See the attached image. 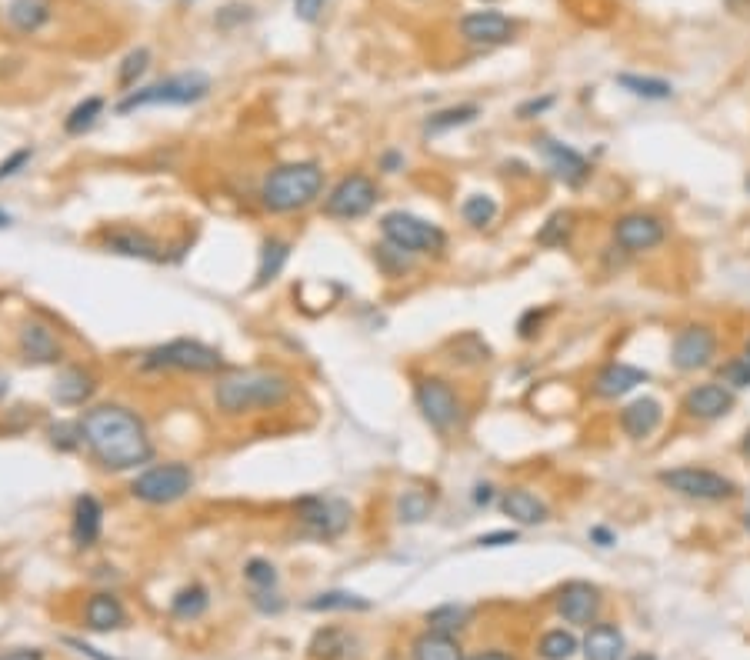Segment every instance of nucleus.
<instances>
[{"mask_svg":"<svg viewBox=\"0 0 750 660\" xmlns=\"http://www.w3.org/2000/svg\"><path fill=\"white\" fill-rule=\"evenodd\" d=\"M84 444L104 470H134L154 457L150 434L134 410L124 404H97L80 417Z\"/></svg>","mask_w":750,"mask_h":660,"instance_id":"nucleus-1","label":"nucleus"},{"mask_svg":"<svg viewBox=\"0 0 750 660\" xmlns=\"http://www.w3.org/2000/svg\"><path fill=\"white\" fill-rule=\"evenodd\" d=\"M290 397H294V380L284 370H230L214 384V404L227 417L277 410Z\"/></svg>","mask_w":750,"mask_h":660,"instance_id":"nucleus-2","label":"nucleus"},{"mask_svg":"<svg viewBox=\"0 0 750 660\" xmlns=\"http://www.w3.org/2000/svg\"><path fill=\"white\" fill-rule=\"evenodd\" d=\"M324 190V167L314 160H294L280 164L260 184V204L270 214H294V210L310 207Z\"/></svg>","mask_w":750,"mask_h":660,"instance_id":"nucleus-3","label":"nucleus"},{"mask_svg":"<svg viewBox=\"0 0 750 660\" xmlns=\"http://www.w3.org/2000/svg\"><path fill=\"white\" fill-rule=\"evenodd\" d=\"M207 94H210V77L204 70H184V74L157 80V84L127 90V97L117 104V114H134V110L144 107H187L204 100Z\"/></svg>","mask_w":750,"mask_h":660,"instance_id":"nucleus-4","label":"nucleus"},{"mask_svg":"<svg viewBox=\"0 0 750 660\" xmlns=\"http://www.w3.org/2000/svg\"><path fill=\"white\" fill-rule=\"evenodd\" d=\"M144 370H180V374H220L227 367L224 354L204 340L177 337L160 347H150L144 354Z\"/></svg>","mask_w":750,"mask_h":660,"instance_id":"nucleus-5","label":"nucleus"},{"mask_svg":"<svg viewBox=\"0 0 750 660\" xmlns=\"http://www.w3.org/2000/svg\"><path fill=\"white\" fill-rule=\"evenodd\" d=\"M190 490H194V470H190L184 460H167V464H154L147 470H140L130 484V494L140 504L150 507H167L184 500Z\"/></svg>","mask_w":750,"mask_h":660,"instance_id":"nucleus-6","label":"nucleus"},{"mask_svg":"<svg viewBox=\"0 0 750 660\" xmlns=\"http://www.w3.org/2000/svg\"><path fill=\"white\" fill-rule=\"evenodd\" d=\"M380 234L387 244H394L407 254H440L447 247V234L430 220L407 214V210H390L380 217Z\"/></svg>","mask_w":750,"mask_h":660,"instance_id":"nucleus-7","label":"nucleus"},{"mask_svg":"<svg viewBox=\"0 0 750 660\" xmlns=\"http://www.w3.org/2000/svg\"><path fill=\"white\" fill-rule=\"evenodd\" d=\"M657 480L674 494L687 497V500H700V504H720V500H734L737 497V484L724 474L710 467H674V470H660Z\"/></svg>","mask_w":750,"mask_h":660,"instance_id":"nucleus-8","label":"nucleus"},{"mask_svg":"<svg viewBox=\"0 0 750 660\" xmlns=\"http://www.w3.org/2000/svg\"><path fill=\"white\" fill-rule=\"evenodd\" d=\"M294 514H297L300 524L307 527V534H314L317 540H337L350 527L354 507H350L344 497L310 494V497H300L297 500Z\"/></svg>","mask_w":750,"mask_h":660,"instance_id":"nucleus-9","label":"nucleus"},{"mask_svg":"<svg viewBox=\"0 0 750 660\" xmlns=\"http://www.w3.org/2000/svg\"><path fill=\"white\" fill-rule=\"evenodd\" d=\"M414 404L420 410V417H424L437 434L454 430V424L460 420V397L454 394V387H450L444 377H417Z\"/></svg>","mask_w":750,"mask_h":660,"instance_id":"nucleus-10","label":"nucleus"},{"mask_svg":"<svg viewBox=\"0 0 750 660\" xmlns=\"http://www.w3.org/2000/svg\"><path fill=\"white\" fill-rule=\"evenodd\" d=\"M377 204V184L367 174H347L340 177L324 200V214L334 220H357L370 214Z\"/></svg>","mask_w":750,"mask_h":660,"instance_id":"nucleus-11","label":"nucleus"},{"mask_svg":"<svg viewBox=\"0 0 750 660\" xmlns=\"http://www.w3.org/2000/svg\"><path fill=\"white\" fill-rule=\"evenodd\" d=\"M714 357H717L714 327L687 324V327L677 330L674 347H670V360H674L677 370H684V374H690V370H704V367L714 364Z\"/></svg>","mask_w":750,"mask_h":660,"instance_id":"nucleus-12","label":"nucleus"},{"mask_svg":"<svg viewBox=\"0 0 750 660\" xmlns=\"http://www.w3.org/2000/svg\"><path fill=\"white\" fill-rule=\"evenodd\" d=\"M614 244L627 254H644V250H654L664 244L667 237V224L657 214H644V210H634V214H624L614 220Z\"/></svg>","mask_w":750,"mask_h":660,"instance_id":"nucleus-13","label":"nucleus"},{"mask_svg":"<svg viewBox=\"0 0 750 660\" xmlns=\"http://www.w3.org/2000/svg\"><path fill=\"white\" fill-rule=\"evenodd\" d=\"M517 34V20H510L500 10H470L460 17V37L474 47H500L510 44Z\"/></svg>","mask_w":750,"mask_h":660,"instance_id":"nucleus-14","label":"nucleus"},{"mask_svg":"<svg viewBox=\"0 0 750 660\" xmlns=\"http://www.w3.org/2000/svg\"><path fill=\"white\" fill-rule=\"evenodd\" d=\"M557 614L567 620V624L577 627H590L600 614V590L587 580H570L557 590Z\"/></svg>","mask_w":750,"mask_h":660,"instance_id":"nucleus-15","label":"nucleus"},{"mask_svg":"<svg viewBox=\"0 0 750 660\" xmlns=\"http://www.w3.org/2000/svg\"><path fill=\"white\" fill-rule=\"evenodd\" d=\"M537 150L544 154L547 167L554 170V177L564 180L567 187H584L590 180V160L570 144H560V140H554V137H540Z\"/></svg>","mask_w":750,"mask_h":660,"instance_id":"nucleus-16","label":"nucleus"},{"mask_svg":"<svg viewBox=\"0 0 750 660\" xmlns=\"http://www.w3.org/2000/svg\"><path fill=\"white\" fill-rule=\"evenodd\" d=\"M734 404H737L734 390L724 387L720 380H717V384H697V387H690L687 394H684V400H680L684 414L694 417V420H720V417H727L730 410H734Z\"/></svg>","mask_w":750,"mask_h":660,"instance_id":"nucleus-17","label":"nucleus"},{"mask_svg":"<svg viewBox=\"0 0 750 660\" xmlns=\"http://www.w3.org/2000/svg\"><path fill=\"white\" fill-rule=\"evenodd\" d=\"M20 357L27 360V364H57V360H64V344L57 340V334L50 330L47 324H37V320H27L24 327H20Z\"/></svg>","mask_w":750,"mask_h":660,"instance_id":"nucleus-18","label":"nucleus"},{"mask_svg":"<svg viewBox=\"0 0 750 660\" xmlns=\"http://www.w3.org/2000/svg\"><path fill=\"white\" fill-rule=\"evenodd\" d=\"M104 247L110 250V254L134 257V260H160V257H164V254H160V244L147 234V230L127 227V224L107 227L104 230Z\"/></svg>","mask_w":750,"mask_h":660,"instance_id":"nucleus-19","label":"nucleus"},{"mask_svg":"<svg viewBox=\"0 0 750 660\" xmlns=\"http://www.w3.org/2000/svg\"><path fill=\"white\" fill-rule=\"evenodd\" d=\"M650 374L644 367H634V364H607L597 370L594 377V394L604 397V400H617V397H627L630 390H637L640 384H647Z\"/></svg>","mask_w":750,"mask_h":660,"instance_id":"nucleus-20","label":"nucleus"},{"mask_svg":"<svg viewBox=\"0 0 750 660\" xmlns=\"http://www.w3.org/2000/svg\"><path fill=\"white\" fill-rule=\"evenodd\" d=\"M100 530H104V507L94 494H80L70 514V537L80 550H87L100 540Z\"/></svg>","mask_w":750,"mask_h":660,"instance_id":"nucleus-21","label":"nucleus"},{"mask_svg":"<svg viewBox=\"0 0 750 660\" xmlns=\"http://www.w3.org/2000/svg\"><path fill=\"white\" fill-rule=\"evenodd\" d=\"M664 420V404L657 397H637L620 410V430L630 440H647Z\"/></svg>","mask_w":750,"mask_h":660,"instance_id":"nucleus-22","label":"nucleus"},{"mask_svg":"<svg viewBox=\"0 0 750 660\" xmlns=\"http://www.w3.org/2000/svg\"><path fill=\"white\" fill-rule=\"evenodd\" d=\"M54 400L64 407H84L97 394V377L87 367H64L54 380Z\"/></svg>","mask_w":750,"mask_h":660,"instance_id":"nucleus-23","label":"nucleus"},{"mask_svg":"<svg viewBox=\"0 0 750 660\" xmlns=\"http://www.w3.org/2000/svg\"><path fill=\"white\" fill-rule=\"evenodd\" d=\"M500 510L514 520L520 527H534V524H544L550 517L547 504L540 500L537 494H530L527 487H510L504 490V497H500Z\"/></svg>","mask_w":750,"mask_h":660,"instance_id":"nucleus-24","label":"nucleus"},{"mask_svg":"<svg viewBox=\"0 0 750 660\" xmlns=\"http://www.w3.org/2000/svg\"><path fill=\"white\" fill-rule=\"evenodd\" d=\"M84 620L94 634H110V630H120L127 624V610L120 604V597H114L110 590H100V594L87 600Z\"/></svg>","mask_w":750,"mask_h":660,"instance_id":"nucleus-25","label":"nucleus"},{"mask_svg":"<svg viewBox=\"0 0 750 660\" xmlns=\"http://www.w3.org/2000/svg\"><path fill=\"white\" fill-rule=\"evenodd\" d=\"M620 654H624V634L614 624L590 627V634L584 637L587 660H620Z\"/></svg>","mask_w":750,"mask_h":660,"instance_id":"nucleus-26","label":"nucleus"},{"mask_svg":"<svg viewBox=\"0 0 750 660\" xmlns=\"http://www.w3.org/2000/svg\"><path fill=\"white\" fill-rule=\"evenodd\" d=\"M410 657L414 660H464V650H460V640L450 634H437V630H427L414 640L410 647Z\"/></svg>","mask_w":750,"mask_h":660,"instance_id":"nucleus-27","label":"nucleus"},{"mask_svg":"<svg viewBox=\"0 0 750 660\" xmlns=\"http://www.w3.org/2000/svg\"><path fill=\"white\" fill-rule=\"evenodd\" d=\"M290 260V244L280 237H267L264 240V250H260V264H257V277H254V287H267L274 284V280L284 274Z\"/></svg>","mask_w":750,"mask_h":660,"instance_id":"nucleus-28","label":"nucleus"},{"mask_svg":"<svg viewBox=\"0 0 750 660\" xmlns=\"http://www.w3.org/2000/svg\"><path fill=\"white\" fill-rule=\"evenodd\" d=\"M7 20L20 34H34L50 20V0H10Z\"/></svg>","mask_w":750,"mask_h":660,"instance_id":"nucleus-29","label":"nucleus"},{"mask_svg":"<svg viewBox=\"0 0 750 660\" xmlns=\"http://www.w3.org/2000/svg\"><path fill=\"white\" fill-rule=\"evenodd\" d=\"M477 117H480V107H477V104L444 107V110H437V114H430V117H427V124H424V137H440V134H447V130L467 127V124H474Z\"/></svg>","mask_w":750,"mask_h":660,"instance_id":"nucleus-30","label":"nucleus"},{"mask_svg":"<svg viewBox=\"0 0 750 660\" xmlns=\"http://www.w3.org/2000/svg\"><path fill=\"white\" fill-rule=\"evenodd\" d=\"M434 504H437L434 490L407 487L404 494L397 497V517L404 520V524H420V520L430 517V510H434Z\"/></svg>","mask_w":750,"mask_h":660,"instance_id":"nucleus-31","label":"nucleus"},{"mask_svg":"<svg viewBox=\"0 0 750 660\" xmlns=\"http://www.w3.org/2000/svg\"><path fill=\"white\" fill-rule=\"evenodd\" d=\"M207 607H210V594H207V587H200V584L177 590V597L170 600V614L177 620H197L200 614H207Z\"/></svg>","mask_w":750,"mask_h":660,"instance_id":"nucleus-32","label":"nucleus"},{"mask_svg":"<svg viewBox=\"0 0 750 660\" xmlns=\"http://www.w3.org/2000/svg\"><path fill=\"white\" fill-rule=\"evenodd\" d=\"M350 650V637L340 627H320L310 640V657L314 660H340Z\"/></svg>","mask_w":750,"mask_h":660,"instance_id":"nucleus-33","label":"nucleus"},{"mask_svg":"<svg viewBox=\"0 0 750 660\" xmlns=\"http://www.w3.org/2000/svg\"><path fill=\"white\" fill-rule=\"evenodd\" d=\"M467 620H470V607H464V604H440L427 614V630L457 637V630H464Z\"/></svg>","mask_w":750,"mask_h":660,"instance_id":"nucleus-34","label":"nucleus"},{"mask_svg":"<svg viewBox=\"0 0 750 660\" xmlns=\"http://www.w3.org/2000/svg\"><path fill=\"white\" fill-rule=\"evenodd\" d=\"M570 234H574V210H557L544 220V227L537 230L540 247H564Z\"/></svg>","mask_w":750,"mask_h":660,"instance_id":"nucleus-35","label":"nucleus"},{"mask_svg":"<svg viewBox=\"0 0 750 660\" xmlns=\"http://www.w3.org/2000/svg\"><path fill=\"white\" fill-rule=\"evenodd\" d=\"M307 610H314V614H327V610H370V600L350 594V590H327V594L310 597Z\"/></svg>","mask_w":750,"mask_h":660,"instance_id":"nucleus-36","label":"nucleus"},{"mask_svg":"<svg viewBox=\"0 0 750 660\" xmlns=\"http://www.w3.org/2000/svg\"><path fill=\"white\" fill-rule=\"evenodd\" d=\"M617 84L630 90L634 97H644V100H667L674 94V87L667 84V80L660 77H640V74H617Z\"/></svg>","mask_w":750,"mask_h":660,"instance_id":"nucleus-37","label":"nucleus"},{"mask_svg":"<svg viewBox=\"0 0 750 660\" xmlns=\"http://www.w3.org/2000/svg\"><path fill=\"white\" fill-rule=\"evenodd\" d=\"M104 114V100L100 97H87V100H80V104L70 110V114L64 117V130L70 137H80V134H87L90 127L97 124V117Z\"/></svg>","mask_w":750,"mask_h":660,"instance_id":"nucleus-38","label":"nucleus"},{"mask_svg":"<svg viewBox=\"0 0 750 660\" xmlns=\"http://www.w3.org/2000/svg\"><path fill=\"white\" fill-rule=\"evenodd\" d=\"M460 217L467 220L470 227H487V224H494V217H497V200L490 197V194H470L464 204H460Z\"/></svg>","mask_w":750,"mask_h":660,"instance_id":"nucleus-39","label":"nucleus"},{"mask_svg":"<svg viewBox=\"0 0 750 660\" xmlns=\"http://www.w3.org/2000/svg\"><path fill=\"white\" fill-rule=\"evenodd\" d=\"M540 657L544 660H570L574 657V650H577V637L570 634V630H547L544 637H540Z\"/></svg>","mask_w":750,"mask_h":660,"instance_id":"nucleus-40","label":"nucleus"},{"mask_svg":"<svg viewBox=\"0 0 750 660\" xmlns=\"http://www.w3.org/2000/svg\"><path fill=\"white\" fill-rule=\"evenodd\" d=\"M377 264L384 267L387 277H404L410 270V264H414V254H407V250H400V247L387 244V240H384V244L377 247Z\"/></svg>","mask_w":750,"mask_h":660,"instance_id":"nucleus-41","label":"nucleus"},{"mask_svg":"<svg viewBox=\"0 0 750 660\" xmlns=\"http://www.w3.org/2000/svg\"><path fill=\"white\" fill-rule=\"evenodd\" d=\"M147 67H150V50L147 47L130 50V54L124 57V64H120V74H117L120 87H134L137 77H144Z\"/></svg>","mask_w":750,"mask_h":660,"instance_id":"nucleus-42","label":"nucleus"},{"mask_svg":"<svg viewBox=\"0 0 750 660\" xmlns=\"http://www.w3.org/2000/svg\"><path fill=\"white\" fill-rule=\"evenodd\" d=\"M717 377H720V384L730 387V390H744V387H750V357L744 354V357L727 360V364L717 370Z\"/></svg>","mask_w":750,"mask_h":660,"instance_id":"nucleus-43","label":"nucleus"},{"mask_svg":"<svg viewBox=\"0 0 750 660\" xmlns=\"http://www.w3.org/2000/svg\"><path fill=\"white\" fill-rule=\"evenodd\" d=\"M244 577H247V584L254 587V590H274V584H277L274 564H270V560H260V557L247 560V564H244Z\"/></svg>","mask_w":750,"mask_h":660,"instance_id":"nucleus-44","label":"nucleus"},{"mask_svg":"<svg viewBox=\"0 0 750 660\" xmlns=\"http://www.w3.org/2000/svg\"><path fill=\"white\" fill-rule=\"evenodd\" d=\"M50 444L57 450H77L84 444V430H80V420H60V424L50 427Z\"/></svg>","mask_w":750,"mask_h":660,"instance_id":"nucleus-45","label":"nucleus"},{"mask_svg":"<svg viewBox=\"0 0 750 660\" xmlns=\"http://www.w3.org/2000/svg\"><path fill=\"white\" fill-rule=\"evenodd\" d=\"M30 157H34V150H30V147L14 150V154H10V157L4 160V164H0V180H10L14 174H20V170H24V167L30 164Z\"/></svg>","mask_w":750,"mask_h":660,"instance_id":"nucleus-46","label":"nucleus"},{"mask_svg":"<svg viewBox=\"0 0 750 660\" xmlns=\"http://www.w3.org/2000/svg\"><path fill=\"white\" fill-rule=\"evenodd\" d=\"M324 4L327 0H294V14L297 20H304V24H314L324 14Z\"/></svg>","mask_w":750,"mask_h":660,"instance_id":"nucleus-47","label":"nucleus"},{"mask_svg":"<svg viewBox=\"0 0 750 660\" xmlns=\"http://www.w3.org/2000/svg\"><path fill=\"white\" fill-rule=\"evenodd\" d=\"M517 544V530H494V534L477 537V547H507Z\"/></svg>","mask_w":750,"mask_h":660,"instance_id":"nucleus-48","label":"nucleus"},{"mask_svg":"<svg viewBox=\"0 0 750 660\" xmlns=\"http://www.w3.org/2000/svg\"><path fill=\"white\" fill-rule=\"evenodd\" d=\"M547 317V310H527L524 317H520V324H517V330H520V337L524 340H530L537 334V327H540V320Z\"/></svg>","mask_w":750,"mask_h":660,"instance_id":"nucleus-49","label":"nucleus"},{"mask_svg":"<svg viewBox=\"0 0 750 660\" xmlns=\"http://www.w3.org/2000/svg\"><path fill=\"white\" fill-rule=\"evenodd\" d=\"M547 107H554V97H540V100H527V104H520L517 107V117L520 120H530V117H537V114H544Z\"/></svg>","mask_w":750,"mask_h":660,"instance_id":"nucleus-50","label":"nucleus"},{"mask_svg":"<svg viewBox=\"0 0 750 660\" xmlns=\"http://www.w3.org/2000/svg\"><path fill=\"white\" fill-rule=\"evenodd\" d=\"M380 170H384V174H397V170H404V154H397V150L380 154Z\"/></svg>","mask_w":750,"mask_h":660,"instance_id":"nucleus-51","label":"nucleus"},{"mask_svg":"<svg viewBox=\"0 0 750 660\" xmlns=\"http://www.w3.org/2000/svg\"><path fill=\"white\" fill-rule=\"evenodd\" d=\"M590 540H594L597 547H614L617 544V534L610 527H590Z\"/></svg>","mask_w":750,"mask_h":660,"instance_id":"nucleus-52","label":"nucleus"},{"mask_svg":"<svg viewBox=\"0 0 750 660\" xmlns=\"http://www.w3.org/2000/svg\"><path fill=\"white\" fill-rule=\"evenodd\" d=\"M490 500H494V487H490V484H477L474 487V504L477 507H487Z\"/></svg>","mask_w":750,"mask_h":660,"instance_id":"nucleus-53","label":"nucleus"},{"mask_svg":"<svg viewBox=\"0 0 750 660\" xmlns=\"http://www.w3.org/2000/svg\"><path fill=\"white\" fill-rule=\"evenodd\" d=\"M0 660H44L40 650H14V654H4Z\"/></svg>","mask_w":750,"mask_h":660,"instance_id":"nucleus-54","label":"nucleus"},{"mask_svg":"<svg viewBox=\"0 0 750 660\" xmlns=\"http://www.w3.org/2000/svg\"><path fill=\"white\" fill-rule=\"evenodd\" d=\"M67 644H70V647H77V650H80V654H87V657H94V660H114V657H100V654H97V650H94V647H90V644H80V640H67Z\"/></svg>","mask_w":750,"mask_h":660,"instance_id":"nucleus-55","label":"nucleus"},{"mask_svg":"<svg viewBox=\"0 0 750 660\" xmlns=\"http://www.w3.org/2000/svg\"><path fill=\"white\" fill-rule=\"evenodd\" d=\"M470 660H514V657L504 654V650H487V654H477V657H470Z\"/></svg>","mask_w":750,"mask_h":660,"instance_id":"nucleus-56","label":"nucleus"},{"mask_svg":"<svg viewBox=\"0 0 750 660\" xmlns=\"http://www.w3.org/2000/svg\"><path fill=\"white\" fill-rule=\"evenodd\" d=\"M10 220H14V217H10L4 207H0V230H4V227H10Z\"/></svg>","mask_w":750,"mask_h":660,"instance_id":"nucleus-57","label":"nucleus"},{"mask_svg":"<svg viewBox=\"0 0 750 660\" xmlns=\"http://www.w3.org/2000/svg\"><path fill=\"white\" fill-rule=\"evenodd\" d=\"M740 450H744V457H750V430H747V437H744V444H740Z\"/></svg>","mask_w":750,"mask_h":660,"instance_id":"nucleus-58","label":"nucleus"},{"mask_svg":"<svg viewBox=\"0 0 750 660\" xmlns=\"http://www.w3.org/2000/svg\"><path fill=\"white\" fill-rule=\"evenodd\" d=\"M4 394H7V377L0 374V397H4Z\"/></svg>","mask_w":750,"mask_h":660,"instance_id":"nucleus-59","label":"nucleus"},{"mask_svg":"<svg viewBox=\"0 0 750 660\" xmlns=\"http://www.w3.org/2000/svg\"><path fill=\"white\" fill-rule=\"evenodd\" d=\"M634 660H657V657H654V654H637Z\"/></svg>","mask_w":750,"mask_h":660,"instance_id":"nucleus-60","label":"nucleus"},{"mask_svg":"<svg viewBox=\"0 0 750 660\" xmlns=\"http://www.w3.org/2000/svg\"><path fill=\"white\" fill-rule=\"evenodd\" d=\"M744 187H747V194H750V174H747V180H744Z\"/></svg>","mask_w":750,"mask_h":660,"instance_id":"nucleus-61","label":"nucleus"},{"mask_svg":"<svg viewBox=\"0 0 750 660\" xmlns=\"http://www.w3.org/2000/svg\"><path fill=\"white\" fill-rule=\"evenodd\" d=\"M747 357H750V340H747Z\"/></svg>","mask_w":750,"mask_h":660,"instance_id":"nucleus-62","label":"nucleus"}]
</instances>
